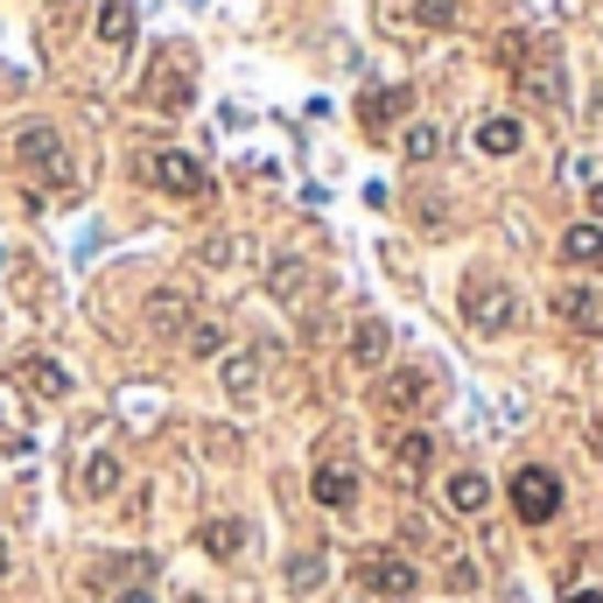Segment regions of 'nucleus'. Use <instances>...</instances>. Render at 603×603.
<instances>
[{
  "instance_id": "nucleus-1",
  "label": "nucleus",
  "mask_w": 603,
  "mask_h": 603,
  "mask_svg": "<svg viewBox=\"0 0 603 603\" xmlns=\"http://www.w3.org/2000/svg\"><path fill=\"white\" fill-rule=\"evenodd\" d=\"M351 575H358V590L380 596V603H407L414 590H421V575H414V561L401 548H365L351 561Z\"/></svg>"
},
{
  "instance_id": "nucleus-2",
  "label": "nucleus",
  "mask_w": 603,
  "mask_h": 603,
  "mask_svg": "<svg viewBox=\"0 0 603 603\" xmlns=\"http://www.w3.org/2000/svg\"><path fill=\"white\" fill-rule=\"evenodd\" d=\"M14 162H22L35 183H50V190H70V147H64V134H56V127L29 120L22 134H14Z\"/></svg>"
},
{
  "instance_id": "nucleus-3",
  "label": "nucleus",
  "mask_w": 603,
  "mask_h": 603,
  "mask_svg": "<svg viewBox=\"0 0 603 603\" xmlns=\"http://www.w3.org/2000/svg\"><path fill=\"white\" fill-rule=\"evenodd\" d=\"M505 505H513L526 526H548L561 513V478L548 463H526V470H513V484H505Z\"/></svg>"
},
{
  "instance_id": "nucleus-4",
  "label": "nucleus",
  "mask_w": 603,
  "mask_h": 603,
  "mask_svg": "<svg viewBox=\"0 0 603 603\" xmlns=\"http://www.w3.org/2000/svg\"><path fill=\"white\" fill-rule=\"evenodd\" d=\"M463 316H470V330L498 337V330H513L519 302H513V288H505V281H492V274H470V281H463Z\"/></svg>"
},
{
  "instance_id": "nucleus-5",
  "label": "nucleus",
  "mask_w": 603,
  "mask_h": 603,
  "mask_svg": "<svg viewBox=\"0 0 603 603\" xmlns=\"http://www.w3.org/2000/svg\"><path fill=\"white\" fill-rule=\"evenodd\" d=\"M147 183L183 204H197L204 190H211V168H204L197 155H183V147H162V155H147Z\"/></svg>"
},
{
  "instance_id": "nucleus-6",
  "label": "nucleus",
  "mask_w": 603,
  "mask_h": 603,
  "mask_svg": "<svg viewBox=\"0 0 603 603\" xmlns=\"http://www.w3.org/2000/svg\"><path fill=\"white\" fill-rule=\"evenodd\" d=\"M428 401H436V380H428L421 365H393L380 380V407L386 414H421Z\"/></svg>"
},
{
  "instance_id": "nucleus-7",
  "label": "nucleus",
  "mask_w": 603,
  "mask_h": 603,
  "mask_svg": "<svg viewBox=\"0 0 603 603\" xmlns=\"http://www.w3.org/2000/svg\"><path fill=\"white\" fill-rule=\"evenodd\" d=\"M555 316L569 330H603V281H569V288H555Z\"/></svg>"
},
{
  "instance_id": "nucleus-8",
  "label": "nucleus",
  "mask_w": 603,
  "mask_h": 603,
  "mask_svg": "<svg viewBox=\"0 0 603 603\" xmlns=\"http://www.w3.org/2000/svg\"><path fill=\"white\" fill-rule=\"evenodd\" d=\"M218 380H224V393H232L239 407H253L260 401V380H267V358H260V351H224L218 358Z\"/></svg>"
},
{
  "instance_id": "nucleus-9",
  "label": "nucleus",
  "mask_w": 603,
  "mask_h": 603,
  "mask_svg": "<svg viewBox=\"0 0 603 603\" xmlns=\"http://www.w3.org/2000/svg\"><path fill=\"white\" fill-rule=\"evenodd\" d=\"M309 288H316V267H309L302 253H281L274 267H267V295L288 302V309H302V302H309Z\"/></svg>"
},
{
  "instance_id": "nucleus-10",
  "label": "nucleus",
  "mask_w": 603,
  "mask_h": 603,
  "mask_svg": "<svg viewBox=\"0 0 603 603\" xmlns=\"http://www.w3.org/2000/svg\"><path fill=\"white\" fill-rule=\"evenodd\" d=\"M386 457H393V478H428V463H436V436L428 428H407V436H393L386 442Z\"/></svg>"
},
{
  "instance_id": "nucleus-11",
  "label": "nucleus",
  "mask_w": 603,
  "mask_h": 603,
  "mask_svg": "<svg viewBox=\"0 0 603 603\" xmlns=\"http://www.w3.org/2000/svg\"><path fill=\"white\" fill-rule=\"evenodd\" d=\"M309 492H316V505H330V513H351L358 505V470L351 463H316Z\"/></svg>"
},
{
  "instance_id": "nucleus-12",
  "label": "nucleus",
  "mask_w": 603,
  "mask_h": 603,
  "mask_svg": "<svg viewBox=\"0 0 603 603\" xmlns=\"http://www.w3.org/2000/svg\"><path fill=\"white\" fill-rule=\"evenodd\" d=\"M442 505H449L457 519H478L484 505H492V478H484V470H457V478L442 484Z\"/></svg>"
},
{
  "instance_id": "nucleus-13",
  "label": "nucleus",
  "mask_w": 603,
  "mask_h": 603,
  "mask_svg": "<svg viewBox=\"0 0 603 603\" xmlns=\"http://www.w3.org/2000/svg\"><path fill=\"white\" fill-rule=\"evenodd\" d=\"M407 106H414V91L386 85V91H365V99H358V120H365V134H386L393 120H407Z\"/></svg>"
},
{
  "instance_id": "nucleus-14",
  "label": "nucleus",
  "mask_w": 603,
  "mask_h": 603,
  "mask_svg": "<svg viewBox=\"0 0 603 603\" xmlns=\"http://www.w3.org/2000/svg\"><path fill=\"white\" fill-rule=\"evenodd\" d=\"M190 324H197V316H190V295H183V288H155V295H147V330H155V337H183Z\"/></svg>"
},
{
  "instance_id": "nucleus-15",
  "label": "nucleus",
  "mask_w": 603,
  "mask_h": 603,
  "mask_svg": "<svg viewBox=\"0 0 603 603\" xmlns=\"http://www.w3.org/2000/svg\"><path fill=\"white\" fill-rule=\"evenodd\" d=\"M120 484H127V463L112 457V449H91V457H85V470H78V492H85L91 505H99V498H112V492H120Z\"/></svg>"
},
{
  "instance_id": "nucleus-16",
  "label": "nucleus",
  "mask_w": 603,
  "mask_h": 603,
  "mask_svg": "<svg viewBox=\"0 0 603 603\" xmlns=\"http://www.w3.org/2000/svg\"><path fill=\"white\" fill-rule=\"evenodd\" d=\"M386 351H393V330H386V316H358V330H351V365L380 372V365H386Z\"/></svg>"
},
{
  "instance_id": "nucleus-17",
  "label": "nucleus",
  "mask_w": 603,
  "mask_h": 603,
  "mask_svg": "<svg viewBox=\"0 0 603 603\" xmlns=\"http://www.w3.org/2000/svg\"><path fill=\"white\" fill-rule=\"evenodd\" d=\"M519 91L540 99V106H561V91H569V85H561V56H540V64L526 56V64H519Z\"/></svg>"
},
{
  "instance_id": "nucleus-18",
  "label": "nucleus",
  "mask_w": 603,
  "mask_h": 603,
  "mask_svg": "<svg viewBox=\"0 0 603 603\" xmlns=\"http://www.w3.org/2000/svg\"><path fill=\"white\" fill-rule=\"evenodd\" d=\"M246 519H204V534H197V548L204 555H211V561H239V555H246Z\"/></svg>"
},
{
  "instance_id": "nucleus-19",
  "label": "nucleus",
  "mask_w": 603,
  "mask_h": 603,
  "mask_svg": "<svg viewBox=\"0 0 603 603\" xmlns=\"http://www.w3.org/2000/svg\"><path fill=\"white\" fill-rule=\"evenodd\" d=\"M519 141H526V127L513 120V112H492V120H478V147H484V155H519Z\"/></svg>"
},
{
  "instance_id": "nucleus-20",
  "label": "nucleus",
  "mask_w": 603,
  "mask_h": 603,
  "mask_svg": "<svg viewBox=\"0 0 603 603\" xmlns=\"http://www.w3.org/2000/svg\"><path fill=\"white\" fill-rule=\"evenodd\" d=\"M561 260L569 267H603V224H569L561 232Z\"/></svg>"
},
{
  "instance_id": "nucleus-21",
  "label": "nucleus",
  "mask_w": 603,
  "mask_h": 603,
  "mask_svg": "<svg viewBox=\"0 0 603 603\" xmlns=\"http://www.w3.org/2000/svg\"><path fill=\"white\" fill-rule=\"evenodd\" d=\"M99 43L106 50L134 43V0H99Z\"/></svg>"
},
{
  "instance_id": "nucleus-22",
  "label": "nucleus",
  "mask_w": 603,
  "mask_h": 603,
  "mask_svg": "<svg viewBox=\"0 0 603 603\" xmlns=\"http://www.w3.org/2000/svg\"><path fill=\"white\" fill-rule=\"evenodd\" d=\"M22 380H29V393H35V401H64V393H70V372L56 365V358H29V365H22Z\"/></svg>"
},
{
  "instance_id": "nucleus-23",
  "label": "nucleus",
  "mask_w": 603,
  "mask_h": 603,
  "mask_svg": "<svg viewBox=\"0 0 603 603\" xmlns=\"http://www.w3.org/2000/svg\"><path fill=\"white\" fill-rule=\"evenodd\" d=\"M442 147H449V134H442V127H436V120H414V127H407V134H401V155H407L414 168H421V162H436V155H442Z\"/></svg>"
},
{
  "instance_id": "nucleus-24",
  "label": "nucleus",
  "mask_w": 603,
  "mask_h": 603,
  "mask_svg": "<svg viewBox=\"0 0 603 603\" xmlns=\"http://www.w3.org/2000/svg\"><path fill=\"white\" fill-rule=\"evenodd\" d=\"M316 582H324V555H316V548H302V555L288 561V590H302V596H309Z\"/></svg>"
},
{
  "instance_id": "nucleus-25",
  "label": "nucleus",
  "mask_w": 603,
  "mask_h": 603,
  "mask_svg": "<svg viewBox=\"0 0 603 603\" xmlns=\"http://www.w3.org/2000/svg\"><path fill=\"white\" fill-rule=\"evenodd\" d=\"M183 344H190V358H224V330L218 324H190V330H183Z\"/></svg>"
},
{
  "instance_id": "nucleus-26",
  "label": "nucleus",
  "mask_w": 603,
  "mask_h": 603,
  "mask_svg": "<svg viewBox=\"0 0 603 603\" xmlns=\"http://www.w3.org/2000/svg\"><path fill=\"white\" fill-rule=\"evenodd\" d=\"M414 22H421V29H449V22H457V0H421Z\"/></svg>"
},
{
  "instance_id": "nucleus-27",
  "label": "nucleus",
  "mask_w": 603,
  "mask_h": 603,
  "mask_svg": "<svg viewBox=\"0 0 603 603\" xmlns=\"http://www.w3.org/2000/svg\"><path fill=\"white\" fill-rule=\"evenodd\" d=\"M449 590H478V561L470 555H449Z\"/></svg>"
},
{
  "instance_id": "nucleus-28",
  "label": "nucleus",
  "mask_w": 603,
  "mask_h": 603,
  "mask_svg": "<svg viewBox=\"0 0 603 603\" xmlns=\"http://www.w3.org/2000/svg\"><path fill=\"white\" fill-rule=\"evenodd\" d=\"M561 603H603V590H569Z\"/></svg>"
},
{
  "instance_id": "nucleus-29",
  "label": "nucleus",
  "mask_w": 603,
  "mask_h": 603,
  "mask_svg": "<svg viewBox=\"0 0 603 603\" xmlns=\"http://www.w3.org/2000/svg\"><path fill=\"white\" fill-rule=\"evenodd\" d=\"M112 603H155V596H147V590H120V596H112Z\"/></svg>"
},
{
  "instance_id": "nucleus-30",
  "label": "nucleus",
  "mask_w": 603,
  "mask_h": 603,
  "mask_svg": "<svg viewBox=\"0 0 603 603\" xmlns=\"http://www.w3.org/2000/svg\"><path fill=\"white\" fill-rule=\"evenodd\" d=\"M380 8H393V14H414V8H421V0H380Z\"/></svg>"
},
{
  "instance_id": "nucleus-31",
  "label": "nucleus",
  "mask_w": 603,
  "mask_h": 603,
  "mask_svg": "<svg viewBox=\"0 0 603 603\" xmlns=\"http://www.w3.org/2000/svg\"><path fill=\"white\" fill-rule=\"evenodd\" d=\"M590 211H596V218H603V183H596V190H590Z\"/></svg>"
},
{
  "instance_id": "nucleus-32",
  "label": "nucleus",
  "mask_w": 603,
  "mask_h": 603,
  "mask_svg": "<svg viewBox=\"0 0 603 603\" xmlns=\"http://www.w3.org/2000/svg\"><path fill=\"white\" fill-rule=\"evenodd\" d=\"M0 575H8V540H0Z\"/></svg>"
},
{
  "instance_id": "nucleus-33",
  "label": "nucleus",
  "mask_w": 603,
  "mask_h": 603,
  "mask_svg": "<svg viewBox=\"0 0 603 603\" xmlns=\"http://www.w3.org/2000/svg\"><path fill=\"white\" fill-rule=\"evenodd\" d=\"M183 603H204V596H183Z\"/></svg>"
}]
</instances>
